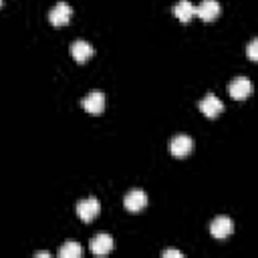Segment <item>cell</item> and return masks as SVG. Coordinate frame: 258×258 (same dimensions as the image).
I'll use <instances>...</instances> for the list:
<instances>
[{
	"label": "cell",
	"instance_id": "obj_6",
	"mask_svg": "<svg viewBox=\"0 0 258 258\" xmlns=\"http://www.w3.org/2000/svg\"><path fill=\"white\" fill-rule=\"evenodd\" d=\"M123 204H125V210H129L131 214H137L147 206V194L143 189H131L125 194Z\"/></svg>",
	"mask_w": 258,
	"mask_h": 258
},
{
	"label": "cell",
	"instance_id": "obj_13",
	"mask_svg": "<svg viewBox=\"0 0 258 258\" xmlns=\"http://www.w3.org/2000/svg\"><path fill=\"white\" fill-rule=\"evenodd\" d=\"M83 256V246L75 240H67L58 248V258H81Z\"/></svg>",
	"mask_w": 258,
	"mask_h": 258
},
{
	"label": "cell",
	"instance_id": "obj_16",
	"mask_svg": "<svg viewBox=\"0 0 258 258\" xmlns=\"http://www.w3.org/2000/svg\"><path fill=\"white\" fill-rule=\"evenodd\" d=\"M34 256H38V258H50V252H46V250H42V252H36Z\"/></svg>",
	"mask_w": 258,
	"mask_h": 258
},
{
	"label": "cell",
	"instance_id": "obj_10",
	"mask_svg": "<svg viewBox=\"0 0 258 258\" xmlns=\"http://www.w3.org/2000/svg\"><path fill=\"white\" fill-rule=\"evenodd\" d=\"M210 232H212L214 238H220L222 240V238H226V236H230L234 232V222L228 216H218V218L212 220Z\"/></svg>",
	"mask_w": 258,
	"mask_h": 258
},
{
	"label": "cell",
	"instance_id": "obj_11",
	"mask_svg": "<svg viewBox=\"0 0 258 258\" xmlns=\"http://www.w3.org/2000/svg\"><path fill=\"white\" fill-rule=\"evenodd\" d=\"M71 54H73V58L77 60V62H85V60H89L91 56H93V46L87 42V40H75L73 44H71Z\"/></svg>",
	"mask_w": 258,
	"mask_h": 258
},
{
	"label": "cell",
	"instance_id": "obj_2",
	"mask_svg": "<svg viewBox=\"0 0 258 258\" xmlns=\"http://www.w3.org/2000/svg\"><path fill=\"white\" fill-rule=\"evenodd\" d=\"M71 16H73V8H71V4H67L64 0L56 2V4L50 8V12H48V20H50L52 26H64V24H69Z\"/></svg>",
	"mask_w": 258,
	"mask_h": 258
},
{
	"label": "cell",
	"instance_id": "obj_8",
	"mask_svg": "<svg viewBox=\"0 0 258 258\" xmlns=\"http://www.w3.org/2000/svg\"><path fill=\"white\" fill-rule=\"evenodd\" d=\"M220 2L218 0H202L196 6V16H200L204 22H212L220 16Z\"/></svg>",
	"mask_w": 258,
	"mask_h": 258
},
{
	"label": "cell",
	"instance_id": "obj_5",
	"mask_svg": "<svg viewBox=\"0 0 258 258\" xmlns=\"http://www.w3.org/2000/svg\"><path fill=\"white\" fill-rule=\"evenodd\" d=\"M194 149V141L189 135H175L171 141H169V151L173 157H187Z\"/></svg>",
	"mask_w": 258,
	"mask_h": 258
},
{
	"label": "cell",
	"instance_id": "obj_17",
	"mask_svg": "<svg viewBox=\"0 0 258 258\" xmlns=\"http://www.w3.org/2000/svg\"><path fill=\"white\" fill-rule=\"evenodd\" d=\"M0 6H2V0H0Z\"/></svg>",
	"mask_w": 258,
	"mask_h": 258
},
{
	"label": "cell",
	"instance_id": "obj_12",
	"mask_svg": "<svg viewBox=\"0 0 258 258\" xmlns=\"http://www.w3.org/2000/svg\"><path fill=\"white\" fill-rule=\"evenodd\" d=\"M173 14L179 22H189L196 16V6L189 0H177V4L173 6Z\"/></svg>",
	"mask_w": 258,
	"mask_h": 258
},
{
	"label": "cell",
	"instance_id": "obj_15",
	"mask_svg": "<svg viewBox=\"0 0 258 258\" xmlns=\"http://www.w3.org/2000/svg\"><path fill=\"white\" fill-rule=\"evenodd\" d=\"M161 256H163V258H181L183 254H181L179 250H173V248H171V250H163Z\"/></svg>",
	"mask_w": 258,
	"mask_h": 258
},
{
	"label": "cell",
	"instance_id": "obj_4",
	"mask_svg": "<svg viewBox=\"0 0 258 258\" xmlns=\"http://www.w3.org/2000/svg\"><path fill=\"white\" fill-rule=\"evenodd\" d=\"M81 105L89 115H101L105 109V95L101 91H91L87 97H83Z\"/></svg>",
	"mask_w": 258,
	"mask_h": 258
},
{
	"label": "cell",
	"instance_id": "obj_1",
	"mask_svg": "<svg viewBox=\"0 0 258 258\" xmlns=\"http://www.w3.org/2000/svg\"><path fill=\"white\" fill-rule=\"evenodd\" d=\"M99 214H101V204L97 198H87V200L77 202V216L83 222H93Z\"/></svg>",
	"mask_w": 258,
	"mask_h": 258
},
{
	"label": "cell",
	"instance_id": "obj_9",
	"mask_svg": "<svg viewBox=\"0 0 258 258\" xmlns=\"http://www.w3.org/2000/svg\"><path fill=\"white\" fill-rule=\"evenodd\" d=\"M89 248H91V252L95 256H103V254H109L115 248V242H113V238L109 234H97V236L91 238Z\"/></svg>",
	"mask_w": 258,
	"mask_h": 258
},
{
	"label": "cell",
	"instance_id": "obj_3",
	"mask_svg": "<svg viewBox=\"0 0 258 258\" xmlns=\"http://www.w3.org/2000/svg\"><path fill=\"white\" fill-rule=\"evenodd\" d=\"M228 91H230V97H232L234 101H244V99H248L250 93H252V83H250L248 77H236V79L230 81Z\"/></svg>",
	"mask_w": 258,
	"mask_h": 258
},
{
	"label": "cell",
	"instance_id": "obj_14",
	"mask_svg": "<svg viewBox=\"0 0 258 258\" xmlns=\"http://www.w3.org/2000/svg\"><path fill=\"white\" fill-rule=\"evenodd\" d=\"M246 54H248L250 60H258V40H256V38L250 40V44H248V48H246Z\"/></svg>",
	"mask_w": 258,
	"mask_h": 258
},
{
	"label": "cell",
	"instance_id": "obj_7",
	"mask_svg": "<svg viewBox=\"0 0 258 258\" xmlns=\"http://www.w3.org/2000/svg\"><path fill=\"white\" fill-rule=\"evenodd\" d=\"M200 111L206 115V117H210V119H216L222 111H224V103L214 95V93H208L202 101H200Z\"/></svg>",
	"mask_w": 258,
	"mask_h": 258
}]
</instances>
